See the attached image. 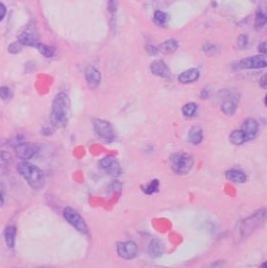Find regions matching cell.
Instances as JSON below:
<instances>
[{
  "instance_id": "1",
  "label": "cell",
  "mask_w": 267,
  "mask_h": 268,
  "mask_svg": "<svg viewBox=\"0 0 267 268\" xmlns=\"http://www.w3.org/2000/svg\"><path fill=\"white\" fill-rule=\"evenodd\" d=\"M71 116V102L70 98L65 92H59L54 98L51 105L50 121L54 126L62 128L65 127Z\"/></svg>"
},
{
  "instance_id": "2",
  "label": "cell",
  "mask_w": 267,
  "mask_h": 268,
  "mask_svg": "<svg viewBox=\"0 0 267 268\" xmlns=\"http://www.w3.org/2000/svg\"><path fill=\"white\" fill-rule=\"evenodd\" d=\"M19 174L28 181L29 185L34 189H40L45 184V176L39 167L29 162H21L17 167Z\"/></svg>"
},
{
  "instance_id": "3",
  "label": "cell",
  "mask_w": 267,
  "mask_h": 268,
  "mask_svg": "<svg viewBox=\"0 0 267 268\" xmlns=\"http://www.w3.org/2000/svg\"><path fill=\"white\" fill-rule=\"evenodd\" d=\"M170 166L178 175H187L193 167L194 160L191 154L179 152L174 153L169 159Z\"/></svg>"
},
{
  "instance_id": "4",
  "label": "cell",
  "mask_w": 267,
  "mask_h": 268,
  "mask_svg": "<svg viewBox=\"0 0 267 268\" xmlns=\"http://www.w3.org/2000/svg\"><path fill=\"white\" fill-rule=\"evenodd\" d=\"M63 215L66 221L70 223L75 230L81 232L82 234H88L89 229H88L87 223H86V221L83 219V217L79 212L70 208V207H67V208L64 209Z\"/></svg>"
},
{
  "instance_id": "5",
  "label": "cell",
  "mask_w": 267,
  "mask_h": 268,
  "mask_svg": "<svg viewBox=\"0 0 267 268\" xmlns=\"http://www.w3.org/2000/svg\"><path fill=\"white\" fill-rule=\"evenodd\" d=\"M18 41L24 46L36 47L39 44V33L33 21H30L20 32Z\"/></svg>"
},
{
  "instance_id": "6",
  "label": "cell",
  "mask_w": 267,
  "mask_h": 268,
  "mask_svg": "<svg viewBox=\"0 0 267 268\" xmlns=\"http://www.w3.org/2000/svg\"><path fill=\"white\" fill-rule=\"evenodd\" d=\"M267 67V55H258L242 59L237 63V69L245 70V69H262Z\"/></svg>"
},
{
  "instance_id": "7",
  "label": "cell",
  "mask_w": 267,
  "mask_h": 268,
  "mask_svg": "<svg viewBox=\"0 0 267 268\" xmlns=\"http://www.w3.org/2000/svg\"><path fill=\"white\" fill-rule=\"evenodd\" d=\"M267 217V212L266 210H260L258 211L254 216L245 219L244 223L242 224V228H241V234L243 236H247L251 234V233L256 230L258 227H260V224L264 222V220Z\"/></svg>"
},
{
  "instance_id": "8",
  "label": "cell",
  "mask_w": 267,
  "mask_h": 268,
  "mask_svg": "<svg viewBox=\"0 0 267 268\" xmlns=\"http://www.w3.org/2000/svg\"><path fill=\"white\" fill-rule=\"evenodd\" d=\"M94 128L97 135L107 142H112L115 140V132L114 128L108 121L101 120V119H95L94 120Z\"/></svg>"
},
{
  "instance_id": "9",
  "label": "cell",
  "mask_w": 267,
  "mask_h": 268,
  "mask_svg": "<svg viewBox=\"0 0 267 268\" xmlns=\"http://www.w3.org/2000/svg\"><path fill=\"white\" fill-rule=\"evenodd\" d=\"M99 167L103 171L112 177H118L121 174V166L119 162L113 157H106L100 160Z\"/></svg>"
},
{
  "instance_id": "10",
  "label": "cell",
  "mask_w": 267,
  "mask_h": 268,
  "mask_svg": "<svg viewBox=\"0 0 267 268\" xmlns=\"http://www.w3.org/2000/svg\"><path fill=\"white\" fill-rule=\"evenodd\" d=\"M15 152L19 159L23 161H28L36 155V153L38 152V148L36 144H32L30 142H23L16 146Z\"/></svg>"
},
{
  "instance_id": "11",
  "label": "cell",
  "mask_w": 267,
  "mask_h": 268,
  "mask_svg": "<svg viewBox=\"0 0 267 268\" xmlns=\"http://www.w3.org/2000/svg\"><path fill=\"white\" fill-rule=\"evenodd\" d=\"M117 253L125 260H131V259L136 257L138 253V246L133 241L119 242L117 244Z\"/></svg>"
},
{
  "instance_id": "12",
  "label": "cell",
  "mask_w": 267,
  "mask_h": 268,
  "mask_svg": "<svg viewBox=\"0 0 267 268\" xmlns=\"http://www.w3.org/2000/svg\"><path fill=\"white\" fill-rule=\"evenodd\" d=\"M267 24V1L260 0L257 5V11L255 15L254 27L256 30H261Z\"/></svg>"
},
{
  "instance_id": "13",
  "label": "cell",
  "mask_w": 267,
  "mask_h": 268,
  "mask_svg": "<svg viewBox=\"0 0 267 268\" xmlns=\"http://www.w3.org/2000/svg\"><path fill=\"white\" fill-rule=\"evenodd\" d=\"M150 71L152 74L163 79H168L170 76V70L164 60H157L150 64Z\"/></svg>"
},
{
  "instance_id": "14",
  "label": "cell",
  "mask_w": 267,
  "mask_h": 268,
  "mask_svg": "<svg viewBox=\"0 0 267 268\" xmlns=\"http://www.w3.org/2000/svg\"><path fill=\"white\" fill-rule=\"evenodd\" d=\"M85 75H86V81H87L90 88L98 87L101 81V74L95 67L93 66L87 67V69H86L85 71Z\"/></svg>"
},
{
  "instance_id": "15",
  "label": "cell",
  "mask_w": 267,
  "mask_h": 268,
  "mask_svg": "<svg viewBox=\"0 0 267 268\" xmlns=\"http://www.w3.org/2000/svg\"><path fill=\"white\" fill-rule=\"evenodd\" d=\"M242 131L246 137V141L253 140L257 136L258 131H259V124H258V122L255 119L248 118L244 121Z\"/></svg>"
},
{
  "instance_id": "16",
  "label": "cell",
  "mask_w": 267,
  "mask_h": 268,
  "mask_svg": "<svg viewBox=\"0 0 267 268\" xmlns=\"http://www.w3.org/2000/svg\"><path fill=\"white\" fill-rule=\"evenodd\" d=\"M199 77H200V71L195 68H191L180 73L178 75V80L180 84L186 85V84H190L197 81L199 80Z\"/></svg>"
},
{
  "instance_id": "17",
  "label": "cell",
  "mask_w": 267,
  "mask_h": 268,
  "mask_svg": "<svg viewBox=\"0 0 267 268\" xmlns=\"http://www.w3.org/2000/svg\"><path fill=\"white\" fill-rule=\"evenodd\" d=\"M164 244L160 239H153L148 246V254L152 258H159L164 254Z\"/></svg>"
},
{
  "instance_id": "18",
  "label": "cell",
  "mask_w": 267,
  "mask_h": 268,
  "mask_svg": "<svg viewBox=\"0 0 267 268\" xmlns=\"http://www.w3.org/2000/svg\"><path fill=\"white\" fill-rule=\"evenodd\" d=\"M158 48H159L160 53H162V54L171 55V54H175L176 51L178 50V43L175 39H169V40H166V41L163 42Z\"/></svg>"
},
{
  "instance_id": "19",
  "label": "cell",
  "mask_w": 267,
  "mask_h": 268,
  "mask_svg": "<svg viewBox=\"0 0 267 268\" xmlns=\"http://www.w3.org/2000/svg\"><path fill=\"white\" fill-rule=\"evenodd\" d=\"M238 106V99L235 96H230L222 102L221 110L226 115H233Z\"/></svg>"
},
{
  "instance_id": "20",
  "label": "cell",
  "mask_w": 267,
  "mask_h": 268,
  "mask_svg": "<svg viewBox=\"0 0 267 268\" xmlns=\"http://www.w3.org/2000/svg\"><path fill=\"white\" fill-rule=\"evenodd\" d=\"M226 177L228 179L234 181V183H239V184L244 183V181H246V179H247V177L243 171L236 170V169H232V170L227 171Z\"/></svg>"
},
{
  "instance_id": "21",
  "label": "cell",
  "mask_w": 267,
  "mask_h": 268,
  "mask_svg": "<svg viewBox=\"0 0 267 268\" xmlns=\"http://www.w3.org/2000/svg\"><path fill=\"white\" fill-rule=\"evenodd\" d=\"M168 20H169V16L167 13L160 10L153 13V22L156 23L158 27H161V28L166 27Z\"/></svg>"
},
{
  "instance_id": "22",
  "label": "cell",
  "mask_w": 267,
  "mask_h": 268,
  "mask_svg": "<svg viewBox=\"0 0 267 268\" xmlns=\"http://www.w3.org/2000/svg\"><path fill=\"white\" fill-rule=\"evenodd\" d=\"M16 234H17V230L14 226H8L5 229L4 232V238H5V242L6 245L8 247L13 248L15 245V240H16Z\"/></svg>"
},
{
  "instance_id": "23",
  "label": "cell",
  "mask_w": 267,
  "mask_h": 268,
  "mask_svg": "<svg viewBox=\"0 0 267 268\" xmlns=\"http://www.w3.org/2000/svg\"><path fill=\"white\" fill-rule=\"evenodd\" d=\"M230 142L234 145H241L246 142V137L242 129H236V131L232 132L230 135Z\"/></svg>"
},
{
  "instance_id": "24",
  "label": "cell",
  "mask_w": 267,
  "mask_h": 268,
  "mask_svg": "<svg viewBox=\"0 0 267 268\" xmlns=\"http://www.w3.org/2000/svg\"><path fill=\"white\" fill-rule=\"evenodd\" d=\"M203 131L200 127H193L189 132V141L192 144H200L203 141Z\"/></svg>"
},
{
  "instance_id": "25",
  "label": "cell",
  "mask_w": 267,
  "mask_h": 268,
  "mask_svg": "<svg viewBox=\"0 0 267 268\" xmlns=\"http://www.w3.org/2000/svg\"><path fill=\"white\" fill-rule=\"evenodd\" d=\"M39 50V53L44 56L45 58H53L56 54V49L55 47L53 46H49V45H46V44H43V43H40L36 46Z\"/></svg>"
},
{
  "instance_id": "26",
  "label": "cell",
  "mask_w": 267,
  "mask_h": 268,
  "mask_svg": "<svg viewBox=\"0 0 267 268\" xmlns=\"http://www.w3.org/2000/svg\"><path fill=\"white\" fill-rule=\"evenodd\" d=\"M142 191L145 193V194H153L156 193L158 190H159V180L158 179H153L151 180L149 184L145 185V186H142L141 187Z\"/></svg>"
},
{
  "instance_id": "27",
  "label": "cell",
  "mask_w": 267,
  "mask_h": 268,
  "mask_svg": "<svg viewBox=\"0 0 267 268\" xmlns=\"http://www.w3.org/2000/svg\"><path fill=\"white\" fill-rule=\"evenodd\" d=\"M197 110V106L195 105V103L193 102H190V103H187V105H185L182 109L183 111V114L186 116V117H192L195 112Z\"/></svg>"
},
{
  "instance_id": "28",
  "label": "cell",
  "mask_w": 267,
  "mask_h": 268,
  "mask_svg": "<svg viewBox=\"0 0 267 268\" xmlns=\"http://www.w3.org/2000/svg\"><path fill=\"white\" fill-rule=\"evenodd\" d=\"M13 97V92L7 87H0V98L4 101L10 100Z\"/></svg>"
},
{
  "instance_id": "29",
  "label": "cell",
  "mask_w": 267,
  "mask_h": 268,
  "mask_svg": "<svg viewBox=\"0 0 267 268\" xmlns=\"http://www.w3.org/2000/svg\"><path fill=\"white\" fill-rule=\"evenodd\" d=\"M22 47L23 45L21 44V43L19 41H17V42H13L10 44V46H8L7 48V51L10 54H13V55H16V54H19L20 51L22 50Z\"/></svg>"
},
{
  "instance_id": "30",
  "label": "cell",
  "mask_w": 267,
  "mask_h": 268,
  "mask_svg": "<svg viewBox=\"0 0 267 268\" xmlns=\"http://www.w3.org/2000/svg\"><path fill=\"white\" fill-rule=\"evenodd\" d=\"M248 44L247 34H240L237 39V45L240 49H244Z\"/></svg>"
},
{
  "instance_id": "31",
  "label": "cell",
  "mask_w": 267,
  "mask_h": 268,
  "mask_svg": "<svg viewBox=\"0 0 267 268\" xmlns=\"http://www.w3.org/2000/svg\"><path fill=\"white\" fill-rule=\"evenodd\" d=\"M118 8V0H108V11L110 14L115 15Z\"/></svg>"
},
{
  "instance_id": "32",
  "label": "cell",
  "mask_w": 267,
  "mask_h": 268,
  "mask_svg": "<svg viewBox=\"0 0 267 268\" xmlns=\"http://www.w3.org/2000/svg\"><path fill=\"white\" fill-rule=\"evenodd\" d=\"M204 51L208 56H213L217 51V47L211 43H207L206 45H204Z\"/></svg>"
},
{
  "instance_id": "33",
  "label": "cell",
  "mask_w": 267,
  "mask_h": 268,
  "mask_svg": "<svg viewBox=\"0 0 267 268\" xmlns=\"http://www.w3.org/2000/svg\"><path fill=\"white\" fill-rule=\"evenodd\" d=\"M146 51H148V54L150 55V56H156L158 55L160 51H159V48L156 47V46H153V45H148L145 47Z\"/></svg>"
},
{
  "instance_id": "34",
  "label": "cell",
  "mask_w": 267,
  "mask_h": 268,
  "mask_svg": "<svg viewBox=\"0 0 267 268\" xmlns=\"http://www.w3.org/2000/svg\"><path fill=\"white\" fill-rule=\"evenodd\" d=\"M258 51L262 55H267V42H262L258 46Z\"/></svg>"
},
{
  "instance_id": "35",
  "label": "cell",
  "mask_w": 267,
  "mask_h": 268,
  "mask_svg": "<svg viewBox=\"0 0 267 268\" xmlns=\"http://www.w3.org/2000/svg\"><path fill=\"white\" fill-rule=\"evenodd\" d=\"M5 15H6V7L3 3H0V22L3 20Z\"/></svg>"
},
{
  "instance_id": "36",
  "label": "cell",
  "mask_w": 267,
  "mask_h": 268,
  "mask_svg": "<svg viewBox=\"0 0 267 268\" xmlns=\"http://www.w3.org/2000/svg\"><path fill=\"white\" fill-rule=\"evenodd\" d=\"M259 84H260L261 87H263V88H267V73L261 77Z\"/></svg>"
},
{
  "instance_id": "37",
  "label": "cell",
  "mask_w": 267,
  "mask_h": 268,
  "mask_svg": "<svg viewBox=\"0 0 267 268\" xmlns=\"http://www.w3.org/2000/svg\"><path fill=\"white\" fill-rule=\"evenodd\" d=\"M3 204H4V200H3V197H2V195H1V194H0V208H1V207L3 206Z\"/></svg>"
},
{
  "instance_id": "38",
  "label": "cell",
  "mask_w": 267,
  "mask_h": 268,
  "mask_svg": "<svg viewBox=\"0 0 267 268\" xmlns=\"http://www.w3.org/2000/svg\"><path fill=\"white\" fill-rule=\"evenodd\" d=\"M264 103H265V106L267 107V95H266L265 98H264Z\"/></svg>"
},
{
  "instance_id": "39",
  "label": "cell",
  "mask_w": 267,
  "mask_h": 268,
  "mask_svg": "<svg viewBox=\"0 0 267 268\" xmlns=\"http://www.w3.org/2000/svg\"><path fill=\"white\" fill-rule=\"evenodd\" d=\"M262 267H265V268H267V262H265L263 265H262Z\"/></svg>"
}]
</instances>
